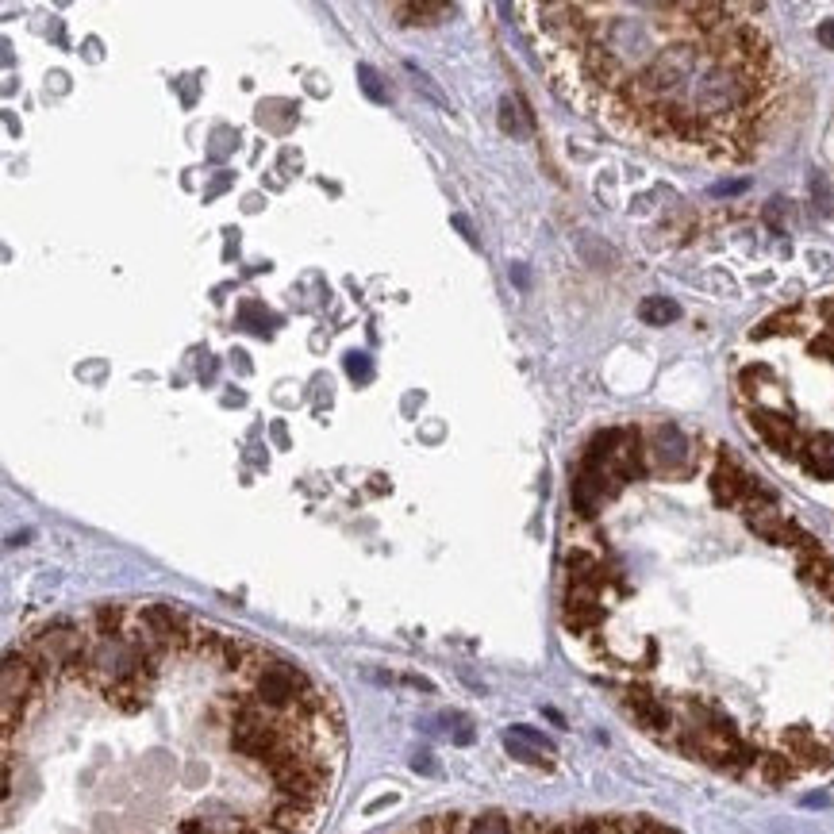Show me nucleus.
I'll use <instances>...</instances> for the list:
<instances>
[{"label": "nucleus", "instance_id": "nucleus-8", "mask_svg": "<svg viewBox=\"0 0 834 834\" xmlns=\"http://www.w3.org/2000/svg\"><path fill=\"white\" fill-rule=\"evenodd\" d=\"M396 16H412V24H435L450 8L446 4H396Z\"/></svg>", "mask_w": 834, "mask_h": 834}, {"label": "nucleus", "instance_id": "nucleus-4", "mask_svg": "<svg viewBox=\"0 0 834 834\" xmlns=\"http://www.w3.org/2000/svg\"><path fill=\"white\" fill-rule=\"evenodd\" d=\"M646 450H650V462L662 469V473H677V469L692 466V442L681 427L673 423H658L650 435H646Z\"/></svg>", "mask_w": 834, "mask_h": 834}, {"label": "nucleus", "instance_id": "nucleus-12", "mask_svg": "<svg viewBox=\"0 0 834 834\" xmlns=\"http://www.w3.org/2000/svg\"><path fill=\"white\" fill-rule=\"evenodd\" d=\"M416 769H423V773H435V765H431V754H419Z\"/></svg>", "mask_w": 834, "mask_h": 834}, {"label": "nucleus", "instance_id": "nucleus-1", "mask_svg": "<svg viewBox=\"0 0 834 834\" xmlns=\"http://www.w3.org/2000/svg\"><path fill=\"white\" fill-rule=\"evenodd\" d=\"M312 692H316L312 677L300 665L285 662V658H277L270 650L258 662V669L250 673V696L273 715H293Z\"/></svg>", "mask_w": 834, "mask_h": 834}, {"label": "nucleus", "instance_id": "nucleus-2", "mask_svg": "<svg viewBox=\"0 0 834 834\" xmlns=\"http://www.w3.org/2000/svg\"><path fill=\"white\" fill-rule=\"evenodd\" d=\"M0 685H4V735L12 738L16 727L27 719V712L43 700V677L39 669L31 665V658L20 650H8L4 654V673H0Z\"/></svg>", "mask_w": 834, "mask_h": 834}, {"label": "nucleus", "instance_id": "nucleus-11", "mask_svg": "<svg viewBox=\"0 0 834 834\" xmlns=\"http://www.w3.org/2000/svg\"><path fill=\"white\" fill-rule=\"evenodd\" d=\"M815 35H819V43H823V47H827V50H834V20H823V24H819V31H815Z\"/></svg>", "mask_w": 834, "mask_h": 834}, {"label": "nucleus", "instance_id": "nucleus-9", "mask_svg": "<svg viewBox=\"0 0 834 834\" xmlns=\"http://www.w3.org/2000/svg\"><path fill=\"white\" fill-rule=\"evenodd\" d=\"M346 373H350L354 381H369V377H373V366H369L366 354H350V358H346Z\"/></svg>", "mask_w": 834, "mask_h": 834}, {"label": "nucleus", "instance_id": "nucleus-13", "mask_svg": "<svg viewBox=\"0 0 834 834\" xmlns=\"http://www.w3.org/2000/svg\"><path fill=\"white\" fill-rule=\"evenodd\" d=\"M200 377H208V381H212V377H216V362H204V366H200Z\"/></svg>", "mask_w": 834, "mask_h": 834}, {"label": "nucleus", "instance_id": "nucleus-7", "mask_svg": "<svg viewBox=\"0 0 834 834\" xmlns=\"http://www.w3.org/2000/svg\"><path fill=\"white\" fill-rule=\"evenodd\" d=\"M466 834H516V823L508 815H500V811H485V815L469 819Z\"/></svg>", "mask_w": 834, "mask_h": 834}, {"label": "nucleus", "instance_id": "nucleus-3", "mask_svg": "<svg viewBox=\"0 0 834 834\" xmlns=\"http://www.w3.org/2000/svg\"><path fill=\"white\" fill-rule=\"evenodd\" d=\"M754 485H758V477H750L735 454L719 446V450H715V466H712V473H708V489H712L715 504H719V508H742L746 496L754 492Z\"/></svg>", "mask_w": 834, "mask_h": 834}, {"label": "nucleus", "instance_id": "nucleus-10", "mask_svg": "<svg viewBox=\"0 0 834 834\" xmlns=\"http://www.w3.org/2000/svg\"><path fill=\"white\" fill-rule=\"evenodd\" d=\"M358 77H362V89H366L369 97L377 100H385V89H381V81H377V74H373V66H358Z\"/></svg>", "mask_w": 834, "mask_h": 834}, {"label": "nucleus", "instance_id": "nucleus-5", "mask_svg": "<svg viewBox=\"0 0 834 834\" xmlns=\"http://www.w3.org/2000/svg\"><path fill=\"white\" fill-rule=\"evenodd\" d=\"M131 619H135V612H131V608H123V604H100L97 612H93V619H89V635L93 638H120V635H127Z\"/></svg>", "mask_w": 834, "mask_h": 834}, {"label": "nucleus", "instance_id": "nucleus-6", "mask_svg": "<svg viewBox=\"0 0 834 834\" xmlns=\"http://www.w3.org/2000/svg\"><path fill=\"white\" fill-rule=\"evenodd\" d=\"M677 316H681V308L673 300H665V296H646L638 304V319L650 323V327H665V323H673Z\"/></svg>", "mask_w": 834, "mask_h": 834}]
</instances>
